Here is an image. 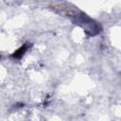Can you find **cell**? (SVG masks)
<instances>
[{
    "mask_svg": "<svg viewBox=\"0 0 121 121\" xmlns=\"http://www.w3.org/2000/svg\"><path fill=\"white\" fill-rule=\"evenodd\" d=\"M26 49H27V45H26V44H24V45H22L19 49H17V50L11 55V57H12V58H15V59H19V58H21V57L25 54V52L26 51Z\"/></svg>",
    "mask_w": 121,
    "mask_h": 121,
    "instance_id": "obj_1",
    "label": "cell"
}]
</instances>
